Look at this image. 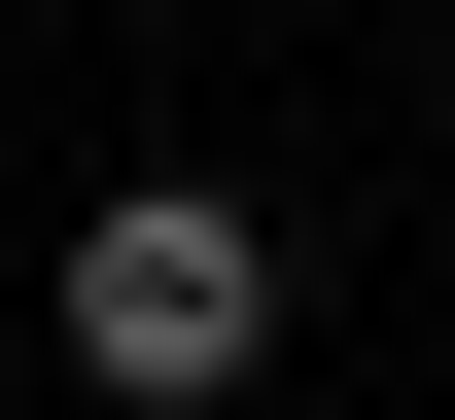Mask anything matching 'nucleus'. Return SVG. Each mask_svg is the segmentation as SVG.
Here are the masks:
<instances>
[{
  "mask_svg": "<svg viewBox=\"0 0 455 420\" xmlns=\"http://www.w3.org/2000/svg\"><path fill=\"white\" fill-rule=\"evenodd\" d=\"M245 351H281V210H245V176H106V210H70V385H106V420H211Z\"/></svg>",
  "mask_w": 455,
  "mask_h": 420,
  "instance_id": "f257e3e1",
  "label": "nucleus"
}]
</instances>
